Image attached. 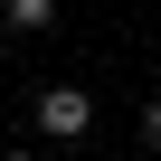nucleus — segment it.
<instances>
[{"mask_svg":"<svg viewBox=\"0 0 161 161\" xmlns=\"http://www.w3.org/2000/svg\"><path fill=\"white\" fill-rule=\"evenodd\" d=\"M86 123H95V95H86V86H47V95H38V133H47V142H76Z\"/></svg>","mask_w":161,"mask_h":161,"instance_id":"obj_1","label":"nucleus"},{"mask_svg":"<svg viewBox=\"0 0 161 161\" xmlns=\"http://www.w3.org/2000/svg\"><path fill=\"white\" fill-rule=\"evenodd\" d=\"M10 29H57V0H10Z\"/></svg>","mask_w":161,"mask_h":161,"instance_id":"obj_2","label":"nucleus"},{"mask_svg":"<svg viewBox=\"0 0 161 161\" xmlns=\"http://www.w3.org/2000/svg\"><path fill=\"white\" fill-rule=\"evenodd\" d=\"M142 142H152V152H161V95H152V104H142Z\"/></svg>","mask_w":161,"mask_h":161,"instance_id":"obj_3","label":"nucleus"},{"mask_svg":"<svg viewBox=\"0 0 161 161\" xmlns=\"http://www.w3.org/2000/svg\"><path fill=\"white\" fill-rule=\"evenodd\" d=\"M0 161H38V152H0Z\"/></svg>","mask_w":161,"mask_h":161,"instance_id":"obj_4","label":"nucleus"}]
</instances>
